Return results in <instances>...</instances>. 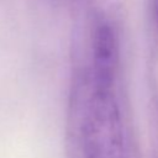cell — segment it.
Returning <instances> with one entry per match:
<instances>
[{"label":"cell","instance_id":"3957f363","mask_svg":"<svg viewBox=\"0 0 158 158\" xmlns=\"http://www.w3.org/2000/svg\"><path fill=\"white\" fill-rule=\"evenodd\" d=\"M153 14H154L156 23H157V27H158V0H153Z\"/></svg>","mask_w":158,"mask_h":158},{"label":"cell","instance_id":"6da1fadb","mask_svg":"<svg viewBox=\"0 0 158 158\" xmlns=\"http://www.w3.org/2000/svg\"><path fill=\"white\" fill-rule=\"evenodd\" d=\"M81 132L85 158H127L123 125L115 90H94Z\"/></svg>","mask_w":158,"mask_h":158},{"label":"cell","instance_id":"7a4b0ae2","mask_svg":"<svg viewBox=\"0 0 158 158\" xmlns=\"http://www.w3.org/2000/svg\"><path fill=\"white\" fill-rule=\"evenodd\" d=\"M94 90H115V79L118 63L116 33L110 23H100L94 33Z\"/></svg>","mask_w":158,"mask_h":158}]
</instances>
